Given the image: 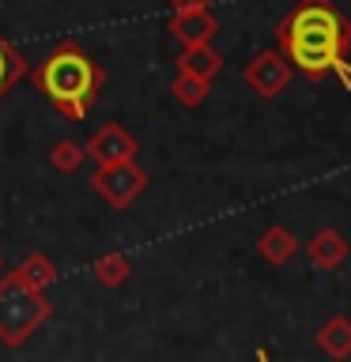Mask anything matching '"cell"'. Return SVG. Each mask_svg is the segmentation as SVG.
Listing matches in <instances>:
<instances>
[{
    "label": "cell",
    "instance_id": "cell-19",
    "mask_svg": "<svg viewBox=\"0 0 351 362\" xmlns=\"http://www.w3.org/2000/svg\"><path fill=\"white\" fill-rule=\"evenodd\" d=\"M257 362H268V351L265 347H257Z\"/></svg>",
    "mask_w": 351,
    "mask_h": 362
},
{
    "label": "cell",
    "instance_id": "cell-17",
    "mask_svg": "<svg viewBox=\"0 0 351 362\" xmlns=\"http://www.w3.org/2000/svg\"><path fill=\"white\" fill-rule=\"evenodd\" d=\"M208 4H212V0H170V8H174V11H200Z\"/></svg>",
    "mask_w": 351,
    "mask_h": 362
},
{
    "label": "cell",
    "instance_id": "cell-20",
    "mask_svg": "<svg viewBox=\"0 0 351 362\" xmlns=\"http://www.w3.org/2000/svg\"><path fill=\"white\" fill-rule=\"evenodd\" d=\"M0 272H4V260H0Z\"/></svg>",
    "mask_w": 351,
    "mask_h": 362
},
{
    "label": "cell",
    "instance_id": "cell-3",
    "mask_svg": "<svg viewBox=\"0 0 351 362\" xmlns=\"http://www.w3.org/2000/svg\"><path fill=\"white\" fill-rule=\"evenodd\" d=\"M53 305L45 291L27 287L16 272H0V344L23 347L38 328L50 321Z\"/></svg>",
    "mask_w": 351,
    "mask_h": 362
},
{
    "label": "cell",
    "instance_id": "cell-6",
    "mask_svg": "<svg viewBox=\"0 0 351 362\" xmlns=\"http://www.w3.org/2000/svg\"><path fill=\"white\" fill-rule=\"evenodd\" d=\"M84 147H87V155H91V163H95V166H117V163H129V158H136L132 132L121 129L117 121L102 124V129L91 136V144H84Z\"/></svg>",
    "mask_w": 351,
    "mask_h": 362
},
{
    "label": "cell",
    "instance_id": "cell-12",
    "mask_svg": "<svg viewBox=\"0 0 351 362\" xmlns=\"http://www.w3.org/2000/svg\"><path fill=\"white\" fill-rule=\"evenodd\" d=\"M91 276H95L102 287H125L129 276H132V260L125 253H106V257H98L95 264H91Z\"/></svg>",
    "mask_w": 351,
    "mask_h": 362
},
{
    "label": "cell",
    "instance_id": "cell-4",
    "mask_svg": "<svg viewBox=\"0 0 351 362\" xmlns=\"http://www.w3.org/2000/svg\"><path fill=\"white\" fill-rule=\"evenodd\" d=\"M91 189L98 192L110 208H129V204L147 189V170H140L129 158V163H117V166H98L91 174Z\"/></svg>",
    "mask_w": 351,
    "mask_h": 362
},
{
    "label": "cell",
    "instance_id": "cell-18",
    "mask_svg": "<svg viewBox=\"0 0 351 362\" xmlns=\"http://www.w3.org/2000/svg\"><path fill=\"white\" fill-rule=\"evenodd\" d=\"M333 76H340V83H344V90H351V64H347V61H340V64L333 68Z\"/></svg>",
    "mask_w": 351,
    "mask_h": 362
},
{
    "label": "cell",
    "instance_id": "cell-5",
    "mask_svg": "<svg viewBox=\"0 0 351 362\" xmlns=\"http://www.w3.org/2000/svg\"><path fill=\"white\" fill-rule=\"evenodd\" d=\"M291 79H294V68L287 64V57H283L280 49H260L253 61L246 64V83L268 102L280 98L283 90L291 87Z\"/></svg>",
    "mask_w": 351,
    "mask_h": 362
},
{
    "label": "cell",
    "instance_id": "cell-9",
    "mask_svg": "<svg viewBox=\"0 0 351 362\" xmlns=\"http://www.w3.org/2000/svg\"><path fill=\"white\" fill-rule=\"evenodd\" d=\"M178 72H189L197 79H212L223 72V57L212 49V42H200V45H181L178 53Z\"/></svg>",
    "mask_w": 351,
    "mask_h": 362
},
{
    "label": "cell",
    "instance_id": "cell-16",
    "mask_svg": "<svg viewBox=\"0 0 351 362\" xmlns=\"http://www.w3.org/2000/svg\"><path fill=\"white\" fill-rule=\"evenodd\" d=\"M84 158H87V147L79 140H61V144H53V151H50V163H53V170H61V174H76V170L84 166Z\"/></svg>",
    "mask_w": 351,
    "mask_h": 362
},
{
    "label": "cell",
    "instance_id": "cell-14",
    "mask_svg": "<svg viewBox=\"0 0 351 362\" xmlns=\"http://www.w3.org/2000/svg\"><path fill=\"white\" fill-rule=\"evenodd\" d=\"M11 272H16V276L27 283V287H34V291H45V287H50V283L57 279L53 260H50V257H42V253H30L19 268H11Z\"/></svg>",
    "mask_w": 351,
    "mask_h": 362
},
{
    "label": "cell",
    "instance_id": "cell-7",
    "mask_svg": "<svg viewBox=\"0 0 351 362\" xmlns=\"http://www.w3.org/2000/svg\"><path fill=\"white\" fill-rule=\"evenodd\" d=\"M166 30H170V38H178L181 45H200V42H212L215 34H219V19H215L208 8L174 11V16L166 19Z\"/></svg>",
    "mask_w": 351,
    "mask_h": 362
},
{
    "label": "cell",
    "instance_id": "cell-15",
    "mask_svg": "<svg viewBox=\"0 0 351 362\" xmlns=\"http://www.w3.org/2000/svg\"><path fill=\"white\" fill-rule=\"evenodd\" d=\"M208 79H197V76H189V72H178V79L170 83V95H174L178 106H185V110H197L204 98H208Z\"/></svg>",
    "mask_w": 351,
    "mask_h": 362
},
{
    "label": "cell",
    "instance_id": "cell-13",
    "mask_svg": "<svg viewBox=\"0 0 351 362\" xmlns=\"http://www.w3.org/2000/svg\"><path fill=\"white\" fill-rule=\"evenodd\" d=\"M27 72H30V64L23 61V53H19L16 45H11V42L4 38V34H0V98H4L8 90L16 87Z\"/></svg>",
    "mask_w": 351,
    "mask_h": 362
},
{
    "label": "cell",
    "instance_id": "cell-11",
    "mask_svg": "<svg viewBox=\"0 0 351 362\" xmlns=\"http://www.w3.org/2000/svg\"><path fill=\"white\" fill-rule=\"evenodd\" d=\"M294 249H299V238L280 223H272L268 230L257 238V253H260V260H268V264H287L294 257Z\"/></svg>",
    "mask_w": 351,
    "mask_h": 362
},
{
    "label": "cell",
    "instance_id": "cell-10",
    "mask_svg": "<svg viewBox=\"0 0 351 362\" xmlns=\"http://www.w3.org/2000/svg\"><path fill=\"white\" fill-rule=\"evenodd\" d=\"M317 347L325 351L333 362H344V358H351V321L344 313H333L328 321L317 328Z\"/></svg>",
    "mask_w": 351,
    "mask_h": 362
},
{
    "label": "cell",
    "instance_id": "cell-8",
    "mask_svg": "<svg viewBox=\"0 0 351 362\" xmlns=\"http://www.w3.org/2000/svg\"><path fill=\"white\" fill-rule=\"evenodd\" d=\"M306 257H310L313 268H321V272H340L351 257V242L340 230H333V226H325V230H317L310 242H306Z\"/></svg>",
    "mask_w": 351,
    "mask_h": 362
},
{
    "label": "cell",
    "instance_id": "cell-1",
    "mask_svg": "<svg viewBox=\"0 0 351 362\" xmlns=\"http://www.w3.org/2000/svg\"><path fill=\"white\" fill-rule=\"evenodd\" d=\"M276 45L294 72L325 79L351 53V19L333 0H294V8L276 23Z\"/></svg>",
    "mask_w": 351,
    "mask_h": 362
},
{
    "label": "cell",
    "instance_id": "cell-2",
    "mask_svg": "<svg viewBox=\"0 0 351 362\" xmlns=\"http://www.w3.org/2000/svg\"><path fill=\"white\" fill-rule=\"evenodd\" d=\"M30 83L61 117L84 121L98 102L102 68L79 42H61L45 61L30 68Z\"/></svg>",
    "mask_w": 351,
    "mask_h": 362
}]
</instances>
